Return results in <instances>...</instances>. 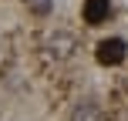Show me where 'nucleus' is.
<instances>
[{
	"label": "nucleus",
	"instance_id": "obj_1",
	"mask_svg": "<svg viewBox=\"0 0 128 121\" xmlns=\"http://www.w3.org/2000/svg\"><path fill=\"white\" fill-rule=\"evenodd\" d=\"M125 54H128V44L122 37H108V40H101L98 44V64H104V67H115V64H122L125 61Z\"/></svg>",
	"mask_w": 128,
	"mask_h": 121
},
{
	"label": "nucleus",
	"instance_id": "obj_2",
	"mask_svg": "<svg viewBox=\"0 0 128 121\" xmlns=\"http://www.w3.org/2000/svg\"><path fill=\"white\" fill-rule=\"evenodd\" d=\"M74 51H78V40H74V34H68V30H54L51 37H47V54H51V57L64 61V57H71Z\"/></svg>",
	"mask_w": 128,
	"mask_h": 121
},
{
	"label": "nucleus",
	"instance_id": "obj_3",
	"mask_svg": "<svg viewBox=\"0 0 128 121\" xmlns=\"http://www.w3.org/2000/svg\"><path fill=\"white\" fill-rule=\"evenodd\" d=\"M108 13H111V0H84V24L98 27L108 20Z\"/></svg>",
	"mask_w": 128,
	"mask_h": 121
},
{
	"label": "nucleus",
	"instance_id": "obj_4",
	"mask_svg": "<svg viewBox=\"0 0 128 121\" xmlns=\"http://www.w3.org/2000/svg\"><path fill=\"white\" fill-rule=\"evenodd\" d=\"M68 121H101V104L98 101H78L74 108H71Z\"/></svg>",
	"mask_w": 128,
	"mask_h": 121
},
{
	"label": "nucleus",
	"instance_id": "obj_5",
	"mask_svg": "<svg viewBox=\"0 0 128 121\" xmlns=\"http://www.w3.org/2000/svg\"><path fill=\"white\" fill-rule=\"evenodd\" d=\"M30 7L37 13H47V10H51V0H30Z\"/></svg>",
	"mask_w": 128,
	"mask_h": 121
}]
</instances>
